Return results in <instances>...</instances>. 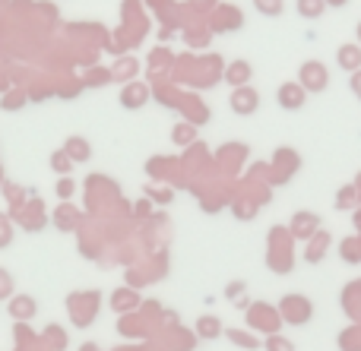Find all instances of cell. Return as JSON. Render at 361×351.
<instances>
[{
	"label": "cell",
	"mask_w": 361,
	"mask_h": 351,
	"mask_svg": "<svg viewBox=\"0 0 361 351\" xmlns=\"http://www.w3.org/2000/svg\"><path fill=\"white\" fill-rule=\"evenodd\" d=\"M257 105H260V95L250 86H238L235 92H231V108H235L238 114H254Z\"/></svg>",
	"instance_id": "obj_1"
},
{
	"label": "cell",
	"mask_w": 361,
	"mask_h": 351,
	"mask_svg": "<svg viewBox=\"0 0 361 351\" xmlns=\"http://www.w3.org/2000/svg\"><path fill=\"white\" fill-rule=\"evenodd\" d=\"M305 86H298V82H286V86L279 89V95H276V98H279V105L286 108V111H298L301 105H305Z\"/></svg>",
	"instance_id": "obj_2"
},
{
	"label": "cell",
	"mask_w": 361,
	"mask_h": 351,
	"mask_svg": "<svg viewBox=\"0 0 361 351\" xmlns=\"http://www.w3.org/2000/svg\"><path fill=\"white\" fill-rule=\"evenodd\" d=\"M317 228H320V219L314 212H298L292 222V231L298 241H311L314 234H317Z\"/></svg>",
	"instance_id": "obj_3"
},
{
	"label": "cell",
	"mask_w": 361,
	"mask_h": 351,
	"mask_svg": "<svg viewBox=\"0 0 361 351\" xmlns=\"http://www.w3.org/2000/svg\"><path fill=\"white\" fill-rule=\"evenodd\" d=\"M301 79H305V89H311V92H320V89L326 86V73H324V67H320V63H305Z\"/></svg>",
	"instance_id": "obj_4"
},
{
	"label": "cell",
	"mask_w": 361,
	"mask_h": 351,
	"mask_svg": "<svg viewBox=\"0 0 361 351\" xmlns=\"http://www.w3.org/2000/svg\"><path fill=\"white\" fill-rule=\"evenodd\" d=\"M336 60H339V67H343V70L355 73V70H361V48H358V44H343Z\"/></svg>",
	"instance_id": "obj_5"
},
{
	"label": "cell",
	"mask_w": 361,
	"mask_h": 351,
	"mask_svg": "<svg viewBox=\"0 0 361 351\" xmlns=\"http://www.w3.org/2000/svg\"><path fill=\"white\" fill-rule=\"evenodd\" d=\"M35 310H38V304L32 301V298H25V295H19V298H13L10 301V314L16 317V320H32Z\"/></svg>",
	"instance_id": "obj_6"
},
{
	"label": "cell",
	"mask_w": 361,
	"mask_h": 351,
	"mask_svg": "<svg viewBox=\"0 0 361 351\" xmlns=\"http://www.w3.org/2000/svg\"><path fill=\"white\" fill-rule=\"evenodd\" d=\"M326 247H330V234H324V231H317L311 238V244H307V250H305V257H307V263H320V257L326 253Z\"/></svg>",
	"instance_id": "obj_7"
},
{
	"label": "cell",
	"mask_w": 361,
	"mask_h": 351,
	"mask_svg": "<svg viewBox=\"0 0 361 351\" xmlns=\"http://www.w3.org/2000/svg\"><path fill=\"white\" fill-rule=\"evenodd\" d=\"M63 152H67L73 162H89V158H92V149H89V143H86V139H80V136H70L67 146H63Z\"/></svg>",
	"instance_id": "obj_8"
},
{
	"label": "cell",
	"mask_w": 361,
	"mask_h": 351,
	"mask_svg": "<svg viewBox=\"0 0 361 351\" xmlns=\"http://www.w3.org/2000/svg\"><path fill=\"white\" fill-rule=\"evenodd\" d=\"M197 333L203 336V339H216V336L222 333V326H219L216 317H200V320H197Z\"/></svg>",
	"instance_id": "obj_9"
},
{
	"label": "cell",
	"mask_w": 361,
	"mask_h": 351,
	"mask_svg": "<svg viewBox=\"0 0 361 351\" xmlns=\"http://www.w3.org/2000/svg\"><path fill=\"white\" fill-rule=\"evenodd\" d=\"M121 101H124L127 108H140L146 101V89L143 86H133V89H124V95H121Z\"/></svg>",
	"instance_id": "obj_10"
},
{
	"label": "cell",
	"mask_w": 361,
	"mask_h": 351,
	"mask_svg": "<svg viewBox=\"0 0 361 351\" xmlns=\"http://www.w3.org/2000/svg\"><path fill=\"white\" fill-rule=\"evenodd\" d=\"M298 10H301V16L317 19L324 13V0H298Z\"/></svg>",
	"instance_id": "obj_11"
},
{
	"label": "cell",
	"mask_w": 361,
	"mask_h": 351,
	"mask_svg": "<svg viewBox=\"0 0 361 351\" xmlns=\"http://www.w3.org/2000/svg\"><path fill=\"white\" fill-rule=\"evenodd\" d=\"M51 168L54 171H61V174H70V168H73V158L67 155V152H54V155H51Z\"/></svg>",
	"instance_id": "obj_12"
},
{
	"label": "cell",
	"mask_w": 361,
	"mask_h": 351,
	"mask_svg": "<svg viewBox=\"0 0 361 351\" xmlns=\"http://www.w3.org/2000/svg\"><path fill=\"white\" fill-rule=\"evenodd\" d=\"M247 76H250V67L244 60H238V63H231V70H228V82H247Z\"/></svg>",
	"instance_id": "obj_13"
},
{
	"label": "cell",
	"mask_w": 361,
	"mask_h": 351,
	"mask_svg": "<svg viewBox=\"0 0 361 351\" xmlns=\"http://www.w3.org/2000/svg\"><path fill=\"white\" fill-rule=\"evenodd\" d=\"M257 10L267 13V16H279L282 13V0H254Z\"/></svg>",
	"instance_id": "obj_14"
},
{
	"label": "cell",
	"mask_w": 361,
	"mask_h": 351,
	"mask_svg": "<svg viewBox=\"0 0 361 351\" xmlns=\"http://www.w3.org/2000/svg\"><path fill=\"white\" fill-rule=\"evenodd\" d=\"M267 348H269V351H295V348H292V342L279 339V336H273V339L267 342Z\"/></svg>",
	"instance_id": "obj_15"
},
{
	"label": "cell",
	"mask_w": 361,
	"mask_h": 351,
	"mask_svg": "<svg viewBox=\"0 0 361 351\" xmlns=\"http://www.w3.org/2000/svg\"><path fill=\"white\" fill-rule=\"evenodd\" d=\"M57 196H61V200H70V196H73V181H70V177H63V181L57 184Z\"/></svg>",
	"instance_id": "obj_16"
},
{
	"label": "cell",
	"mask_w": 361,
	"mask_h": 351,
	"mask_svg": "<svg viewBox=\"0 0 361 351\" xmlns=\"http://www.w3.org/2000/svg\"><path fill=\"white\" fill-rule=\"evenodd\" d=\"M10 241H13V228H10V222L0 219V247H10Z\"/></svg>",
	"instance_id": "obj_17"
},
{
	"label": "cell",
	"mask_w": 361,
	"mask_h": 351,
	"mask_svg": "<svg viewBox=\"0 0 361 351\" xmlns=\"http://www.w3.org/2000/svg\"><path fill=\"white\" fill-rule=\"evenodd\" d=\"M228 339H231V342H238V345H244V348H257V342H250L244 333H228Z\"/></svg>",
	"instance_id": "obj_18"
},
{
	"label": "cell",
	"mask_w": 361,
	"mask_h": 351,
	"mask_svg": "<svg viewBox=\"0 0 361 351\" xmlns=\"http://www.w3.org/2000/svg\"><path fill=\"white\" fill-rule=\"evenodd\" d=\"M10 288H13V279L6 276V272H0V298L10 295Z\"/></svg>",
	"instance_id": "obj_19"
},
{
	"label": "cell",
	"mask_w": 361,
	"mask_h": 351,
	"mask_svg": "<svg viewBox=\"0 0 361 351\" xmlns=\"http://www.w3.org/2000/svg\"><path fill=\"white\" fill-rule=\"evenodd\" d=\"M352 92H355L358 98H361V70H355V73H352Z\"/></svg>",
	"instance_id": "obj_20"
},
{
	"label": "cell",
	"mask_w": 361,
	"mask_h": 351,
	"mask_svg": "<svg viewBox=\"0 0 361 351\" xmlns=\"http://www.w3.org/2000/svg\"><path fill=\"white\" fill-rule=\"evenodd\" d=\"M187 139H190V130H180V127H178V130H175V143H187Z\"/></svg>",
	"instance_id": "obj_21"
},
{
	"label": "cell",
	"mask_w": 361,
	"mask_h": 351,
	"mask_svg": "<svg viewBox=\"0 0 361 351\" xmlns=\"http://www.w3.org/2000/svg\"><path fill=\"white\" fill-rule=\"evenodd\" d=\"M330 4H336V6H343V4H345V0H330Z\"/></svg>",
	"instance_id": "obj_22"
},
{
	"label": "cell",
	"mask_w": 361,
	"mask_h": 351,
	"mask_svg": "<svg viewBox=\"0 0 361 351\" xmlns=\"http://www.w3.org/2000/svg\"><path fill=\"white\" fill-rule=\"evenodd\" d=\"M358 42H361V25H358Z\"/></svg>",
	"instance_id": "obj_23"
}]
</instances>
